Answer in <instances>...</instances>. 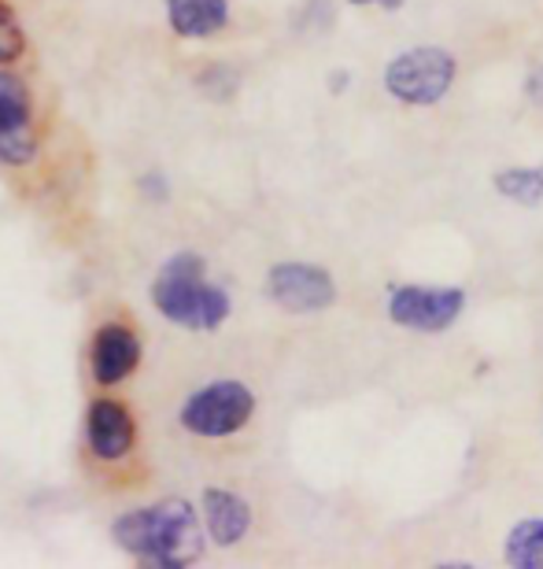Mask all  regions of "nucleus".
Segmentation results:
<instances>
[{"instance_id":"nucleus-1","label":"nucleus","mask_w":543,"mask_h":569,"mask_svg":"<svg viewBox=\"0 0 543 569\" xmlns=\"http://www.w3.org/2000/svg\"><path fill=\"white\" fill-rule=\"evenodd\" d=\"M200 518L203 515H197L189 499L167 496L119 515L111 521V540L149 569H189L208 548V529L200 526Z\"/></svg>"},{"instance_id":"nucleus-2","label":"nucleus","mask_w":543,"mask_h":569,"mask_svg":"<svg viewBox=\"0 0 543 569\" xmlns=\"http://www.w3.org/2000/svg\"><path fill=\"white\" fill-rule=\"evenodd\" d=\"M152 307L171 326L189 333H214L233 311V300L222 284L208 281V263L197 252H178L152 278Z\"/></svg>"},{"instance_id":"nucleus-3","label":"nucleus","mask_w":543,"mask_h":569,"mask_svg":"<svg viewBox=\"0 0 543 569\" xmlns=\"http://www.w3.org/2000/svg\"><path fill=\"white\" fill-rule=\"evenodd\" d=\"M252 415H255L252 389L237 378H219L200 385L197 392H189V400L178 411V422L200 440H225L252 422Z\"/></svg>"},{"instance_id":"nucleus-4","label":"nucleus","mask_w":543,"mask_h":569,"mask_svg":"<svg viewBox=\"0 0 543 569\" xmlns=\"http://www.w3.org/2000/svg\"><path fill=\"white\" fill-rule=\"evenodd\" d=\"M459 63L448 49H436V44H422V49H406L395 60L384 67V89L403 100V104L414 108H429L440 104L451 86H455Z\"/></svg>"},{"instance_id":"nucleus-5","label":"nucleus","mask_w":543,"mask_h":569,"mask_svg":"<svg viewBox=\"0 0 543 569\" xmlns=\"http://www.w3.org/2000/svg\"><path fill=\"white\" fill-rule=\"evenodd\" d=\"M466 307L462 289H440V284H395L389 292V318L414 333H444Z\"/></svg>"},{"instance_id":"nucleus-6","label":"nucleus","mask_w":543,"mask_h":569,"mask_svg":"<svg viewBox=\"0 0 543 569\" xmlns=\"http://www.w3.org/2000/svg\"><path fill=\"white\" fill-rule=\"evenodd\" d=\"M267 296L274 300L281 311L292 315H314L333 307L336 300V284L330 278V270L319 263H274L267 274Z\"/></svg>"},{"instance_id":"nucleus-7","label":"nucleus","mask_w":543,"mask_h":569,"mask_svg":"<svg viewBox=\"0 0 543 569\" xmlns=\"http://www.w3.org/2000/svg\"><path fill=\"white\" fill-rule=\"evenodd\" d=\"M38 159V130H33L30 93L8 67H0V163L30 167Z\"/></svg>"},{"instance_id":"nucleus-8","label":"nucleus","mask_w":543,"mask_h":569,"mask_svg":"<svg viewBox=\"0 0 543 569\" xmlns=\"http://www.w3.org/2000/svg\"><path fill=\"white\" fill-rule=\"evenodd\" d=\"M141 337L127 322H104L93 333L89 345V373H93L97 389H115L127 378H133L141 367Z\"/></svg>"},{"instance_id":"nucleus-9","label":"nucleus","mask_w":543,"mask_h":569,"mask_svg":"<svg viewBox=\"0 0 543 569\" xmlns=\"http://www.w3.org/2000/svg\"><path fill=\"white\" fill-rule=\"evenodd\" d=\"M138 443L130 407L115 396H97L86 411V448L97 462H122Z\"/></svg>"},{"instance_id":"nucleus-10","label":"nucleus","mask_w":543,"mask_h":569,"mask_svg":"<svg viewBox=\"0 0 543 569\" xmlns=\"http://www.w3.org/2000/svg\"><path fill=\"white\" fill-rule=\"evenodd\" d=\"M200 515L214 548H237L252 529V503L244 496L230 492V488H203Z\"/></svg>"},{"instance_id":"nucleus-11","label":"nucleus","mask_w":543,"mask_h":569,"mask_svg":"<svg viewBox=\"0 0 543 569\" xmlns=\"http://www.w3.org/2000/svg\"><path fill=\"white\" fill-rule=\"evenodd\" d=\"M167 22L178 38L203 41L230 27V0H163Z\"/></svg>"},{"instance_id":"nucleus-12","label":"nucleus","mask_w":543,"mask_h":569,"mask_svg":"<svg viewBox=\"0 0 543 569\" xmlns=\"http://www.w3.org/2000/svg\"><path fill=\"white\" fill-rule=\"evenodd\" d=\"M503 555L514 569H543V518L517 521L506 537Z\"/></svg>"},{"instance_id":"nucleus-13","label":"nucleus","mask_w":543,"mask_h":569,"mask_svg":"<svg viewBox=\"0 0 543 569\" xmlns=\"http://www.w3.org/2000/svg\"><path fill=\"white\" fill-rule=\"evenodd\" d=\"M495 192L522 208H536L543 203V167H511L495 174Z\"/></svg>"},{"instance_id":"nucleus-14","label":"nucleus","mask_w":543,"mask_h":569,"mask_svg":"<svg viewBox=\"0 0 543 569\" xmlns=\"http://www.w3.org/2000/svg\"><path fill=\"white\" fill-rule=\"evenodd\" d=\"M22 52H27V33H22V22L16 19V11L0 0V67L22 60Z\"/></svg>"},{"instance_id":"nucleus-15","label":"nucleus","mask_w":543,"mask_h":569,"mask_svg":"<svg viewBox=\"0 0 543 569\" xmlns=\"http://www.w3.org/2000/svg\"><path fill=\"white\" fill-rule=\"evenodd\" d=\"M237 86H241V74L225 63H211L197 74V89L211 100H230L237 93Z\"/></svg>"},{"instance_id":"nucleus-16","label":"nucleus","mask_w":543,"mask_h":569,"mask_svg":"<svg viewBox=\"0 0 543 569\" xmlns=\"http://www.w3.org/2000/svg\"><path fill=\"white\" fill-rule=\"evenodd\" d=\"M138 189H141V197H149L155 203H163L167 197H171V181H167L160 170H149V174H141Z\"/></svg>"},{"instance_id":"nucleus-17","label":"nucleus","mask_w":543,"mask_h":569,"mask_svg":"<svg viewBox=\"0 0 543 569\" xmlns=\"http://www.w3.org/2000/svg\"><path fill=\"white\" fill-rule=\"evenodd\" d=\"M525 97L533 100L536 108H543V63L529 71V78H525Z\"/></svg>"},{"instance_id":"nucleus-18","label":"nucleus","mask_w":543,"mask_h":569,"mask_svg":"<svg viewBox=\"0 0 543 569\" xmlns=\"http://www.w3.org/2000/svg\"><path fill=\"white\" fill-rule=\"evenodd\" d=\"M348 4H355V8L378 4V8H384V11H395V8H403V0H348Z\"/></svg>"},{"instance_id":"nucleus-19","label":"nucleus","mask_w":543,"mask_h":569,"mask_svg":"<svg viewBox=\"0 0 543 569\" xmlns=\"http://www.w3.org/2000/svg\"><path fill=\"white\" fill-rule=\"evenodd\" d=\"M344 86H348V74H344V71H336V74L330 78V89H333V93H341Z\"/></svg>"}]
</instances>
